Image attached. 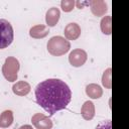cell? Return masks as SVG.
<instances>
[{
    "instance_id": "5bb4252c",
    "label": "cell",
    "mask_w": 129,
    "mask_h": 129,
    "mask_svg": "<svg viewBox=\"0 0 129 129\" xmlns=\"http://www.w3.org/2000/svg\"><path fill=\"white\" fill-rule=\"evenodd\" d=\"M13 123V112L11 110H6L0 114V127L7 128Z\"/></svg>"
},
{
    "instance_id": "d6986e66",
    "label": "cell",
    "mask_w": 129,
    "mask_h": 129,
    "mask_svg": "<svg viewBox=\"0 0 129 129\" xmlns=\"http://www.w3.org/2000/svg\"><path fill=\"white\" fill-rule=\"evenodd\" d=\"M19 129H32V127L30 125H22L21 127H19Z\"/></svg>"
},
{
    "instance_id": "ba28073f",
    "label": "cell",
    "mask_w": 129,
    "mask_h": 129,
    "mask_svg": "<svg viewBox=\"0 0 129 129\" xmlns=\"http://www.w3.org/2000/svg\"><path fill=\"white\" fill-rule=\"evenodd\" d=\"M60 17V11L56 7H51L46 11L45 14V21L47 24V27H53L56 25Z\"/></svg>"
},
{
    "instance_id": "4fadbf2b",
    "label": "cell",
    "mask_w": 129,
    "mask_h": 129,
    "mask_svg": "<svg viewBox=\"0 0 129 129\" xmlns=\"http://www.w3.org/2000/svg\"><path fill=\"white\" fill-rule=\"evenodd\" d=\"M86 94L92 99H99L103 95V90L97 84H89L86 87Z\"/></svg>"
},
{
    "instance_id": "9c48e42d",
    "label": "cell",
    "mask_w": 129,
    "mask_h": 129,
    "mask_svg": "<svg viewBox=\"0 0 129 129\" xmlns=\"http://www.w3.org/2000/svg\"><path fill=\"white\" fill-rule=\"evenodd\" d=\"M89 5L91 7V11L95 16H103L107 12V4L102 0H94L89 1Z\"/></svg>"
},
{
    "instance_id": "2e32d148",
    "label": "cell",
    "mask_w": 129,
    "mask_h": 129,
    "mask_svg": "<svg viewBox=\"0 0 129 129\" xmlns=\"http://www.w3.org/2000/svg\"><path fill=\"white\" fill-rule=\"evenodd\" d=\"M102 84L106 89H111V69L108 68L102 77Z\"/></svg>"
},
{
    "instance_id": "30bf717a",
    "label": "cell",
    "mask_w": 129,
    "mask_h": 129,
    "mask_svg": "<svg viewBox=\"0 0 129 129\" xmlns=\"http://www.w3.org/2000/svg\"><path fill=\"white\" fill-rule=\"evenodd\" d=\"M49 33V29L46 25H42V24H38V25H35L33 27L30 28L29 30V35L32 37V38H43L45 37L47 34Z\"/></svg>"
},
{
    "instance_id": "52a82bcc",
    "label": "cell",
    "mask_w": 129,
    "mask_h": 129,
    "mask_svg": "<svg viewBox=\"0 0 129 129\" xmlns=\"http://www.w3.org/2000/svg\"><path fill=\"white\" fill-rule=\"evenodd\" d=\"M63 33H64V37L67 38V40H76L81 35V27L79 26V24L75 22L69 23L64 27Z\"/></svg>"
},
{
    "instance_id": "7c38bea8",
    "label": "cell",
    "mask_w": 129,
    "mask_h": 129,
    "mask_svg": "<svg viewBox=\"0 0 129 129\" xmlns=\"http://www.w3.org/2000/svg\"><path fill=\"white\" fill-rule=\"evenodd\" d=\"M81 114L85 120H92L95 116V106L93 102L86 101L81 108Z\"/></svg>"
},
{
    "instance_id": "e0dca14e",
    "label": "cell",
    "mask_w": 129,
    "mask_h": 129,
    "mask_svg": "<svg viewBox=\"0 0 129 129\" xmlns=\"http://www.w3.org/2000/svg\"><path fill=\"white\" fill-rule=\"evenodd\" d=\"M76 5V2L74 0H62L60 2V7L62 9V11L64 12H70L74 9Z\"/></svg>"
},
{
    "instance_id": "3957f363",
    "label": "cell",
    "mask_w": 129,
    "mask_h": 129,
    "mask_svg": "<svg viewBox=\"0 0 129 129\" xmlns=\"http://www.w3.org/2000/svg\"><path fill=\"white\" fill-rule=\"evenodd\" d=\"M19 68L20 64L18 59L14 56H8L2 67V74L8 82H15L17 80Z\"/></svg>"
},
{
    "instance_id": "277c9868",
    "label": "cell",
    "mask_w": 129,
    "mask_h": 129,
    "mask_svg": "<svg viewBox=\"0 0 129 129\" xmlns=\"http://www.w3.org/2000/svg\"><path fill=\"white\" fill-rule=\"evenodd\" d=\"M14 38V31L11 23L6 19H0V49L9 46Z\"/></svg>"
},
{
    "instance_id": "9a60e30c",
    "label": "cell",
    "mask_w": 129,
    "mask_h": 129,
    "mask_svg": "<svg viewBox=\"0 0 129 129\" xmlns=\"http://www.w3.org/2000/svg\"><path fill=\"white\" fill-rule=\"evenodd\" d=\"M112 25H111V16H105L101 20V30L104 34H111L112 32Z\"/></svg>"
},
{
    "instance_id": "ac0fdd59",
    "label": "cell",
    "mask_w": 129,
    "mask_h": 129,
    "mask_svg": "<svg viewBox=\"0 0 129 129\" xmlns=\"http://www.w3.org/2000/svg\"><path fill=\"white\" fill-rule=\"evenodd\" d=\"M96 129H112V124H111V121L110 120H107V121H104L103 123L99 124Z\"/></svg>"
},
{
    "instance_id": "8992f818",
    "label": "cell",
    "mask_w": 129,
    "mask_h": 129,
    "mask_svg": "<svg viewBox=\"0 0 129 129\" xmlns=\"http://www.w3.org/2000/svg\"><path fill=\"white\" fill-rule=\"evenodd\" d=\"M31 122L36 129H51L52 128V122L50 118H48L47 116L41 113L34 114L31 118Z\"/></svg>"
},
{
    "instance_id": "6da1fadb",
    "label": "cell",
    "mask_w": 129,
    "mask_h": 129,
    "mask_svg": "<svg viewBox=\"0 0 129 129\" xmlns=\"http://www.w3.org/2000/svg\"><path fill=\"white\" fill-rule=\"evenodd\" d=\"M36 103L49 116L66 109L72 99L70 87L59 79H47L39 83L34 91Z\"/></svg>"
},
{
    "instance_id": "5b68a950",
    "label": "cell",
    "mask_w": 129,
    "mask_h": 129,
    "mask_svg": "<svg viewBox=\"0 0 129 129\" xmlns=\"http://www.w3.org/2000/svg\"><path fill=\"white\" fill-rule=\"evenodd\" d=\"M87 58H88L87 52L84 49H81V48L74 49L73 51H71V53L69 55L70 63L73 67H76V68L82 67L87 61Z\"/></svg>"
},
{
    "instance_id": "7a4b0ae2",
    "label": "cell",
    "mask_w": 129,
    "mask_h": 129,
    "mask_svg": "<svg viewBox=\"0 0 129 129\" xmlns=\"http://www.w3.org/2000/svg\"><path fill=\"white\" fill-rule=\"evenodd\" d=\"M47 50L51 55L60 56L67 53L71 48V43L64 37L52 36L47 41Z\"/></svg>"
},
{
    "instance_id": "8fae6325",
    "label": "cell",
    "mask_w": 129,
    "mask_h": 129,
    "mask_svg": "<svg viewBox=\"0 0 129 129\" xmlns=\"http://www.w3.org/2000/svg\"><path fill=\"white\" fill-rule=\"evenodd\" d=\"M30 89H31L30 85L25 81L16 82L12 87L13 93L17 96H26L30 92Z\"/></svg>"
}]
</instances>
